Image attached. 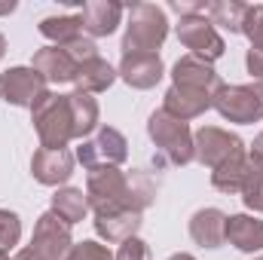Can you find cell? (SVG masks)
Instances as JSON below:
<instances>
[{"label": "cell", "mask_w": 263, "mask_h": 260, "mask_svg": "<svg viewBox=\"0 0 263 260\" xmlns=\"http://www.w3.org/2000/svg\"><path fill=\"white\" fill-rule=\"evenodd\" d=\"M245 67H248V73L254 77V83H263V52L248 49V52H245Z\"/></svg>", "instance_id": "836d02e7"}, {"label": "cell", "mask_w": 263, "mask_h": 260, "mask_svg": "<svg viewBox=\"0 0 263 260\" xmlns=\"http://www.w3.org/2000/svg\"><path fill=\"white\" fill-rule=\"evenodd\" d=\"M227 242L242 254L263 251V220L254 214H227Z\"/></svg>", "instance_id": "ac0fdd59"}, {"label": "cell", "mask_w": 263, "mask_h": 260, "mask_svg": "<svg viewBox=\"0 0 263 260\" xmlns=\"http://www.w3.org/2000/svg\"><path fill=\"white\" fill-rule=\"evenodd\" d=\"M211 107H214V95L196 92V89H181V86H168V92H165V98H162V110L172 114V117L181 120V123L196 120V117H202V114L211 110Z\"/></svg>", "instance_id": "9a60e30c"}, {"label": "cell", "mask_w": 263, "mask_h": 260, "mask_svg": "<svg viewBox=\"0 0 263 260\" xmlns=\"http://www.w3.org/2000/svg\"><path fill=\"white\" fill-rule=\"evenodd\" d=\"M165 37H168L165 9L159 3H132L126 34H123V55H135V52L159 55Z\"/></svg>", "instance_id": "6da1fadb"}, {"label": "cell", "mask_w": 263, "mask_h": 260, "mask_svg": "<svg viewBox=\"0 0 263 260\" xmlns=\"http://www.w3.org/2000/svg\"><path fill=\"white\" fill-rule=\"evenodd\" d=\"M117 77H120V73H117V67L98 55V59L83 62V65L77 67V80H73V86H77V92L98 95V92H107V89L117 83Z\"/></svg>", "instance_id": "ffe728a7"}, {"label": "cell", "mask_w": 263, "mask_h": 260, "mask_svg": "<svg viewBox=\"0 0 263 260\" xmlns=\"http://www.w3.org/2000/svg\"><path fill=\"white\" fill-rule=\"evenodd\" d=\"M49 89V83L34 70V67L15 65L0 73V98L12 107H34V101Z\"/></svg>", "instance_id": "30bf717a"}, {"label": "cell", "mask_w": 263, "mask_h": 260, "mask_svg": "<svg viewBox=\"0 0 263 260\" xmlns=\"http://www.w3.org/2000/svg\"><path fill=\"white\" fill-rule=\"evenodd\" d=\"M147 135H150L153 147H156L172 165H190V162L196 159L190 126L181 123V120H175V117L165 114L162 107L150 114V120H147Z\"/></svg>", "instance_id": "277c9868"}, {"label": "cell", "mask_w": 263, "mask_h": 260, "mask_svg": "<svg viewBox=\"0 0 263 260\" xmlns=\"http://www.w3.org/2000/svg\"><path fill=\"white\" fill-rule=\"evenodd\" d=\"M40 260H65L67 251L73 248V236L70 227L55 214V211H43L34 224V236L28 245Z\"/></svg>", "instance_id": "9c48e42d"}, {"label": "cell", "mask_w": 263, "mask_h": 260, "mask_svg": "<svg viewBox=\"0 0 263 260\" xmlns=\"http://www.w3.org/2000/svg\"><path fill=\"white\" fill-rule=\"evenodd\" d=\"M0 260H9V254H3V251H0Z\"/></svg>", "instance_id": "f35d334b"}, {"label": "cell", "mask_w": 263, "mask_h": 260, "mask_svg": "<svg viewBox=\"0 0 263 260\" xmlns=\"http://www.w3.org/2000/svg\"><path fill=\"white\" fill-rule=\"evenodd\" d=\"M65 260H114V251L95 239H83V242H73Z\"/></svg>", "instance_id": "f546056e"}, {"label": "cell", "mask_w": 263, "mask_h": 260, "mask_svg": "<svg viewBox=\"0 0 263 260\" xmlns=\"http://www.w3.org/2000/svg\"><path fill=\"white\" fill-rule=\"evenodd\" d=\"M248 153H251V156H257V159H263V132L254 138V144L248 147Z\"/></svg>", "instance_id": "e575fe53"}, {"label": "cell", "mask_w": 263, "mask_h": 260, "mask_svg": "<svg viewBox=\"0 0 263 260\" xmlns=\"http://www.w3.org/2000/svg\"><path fill=\"white\" fill-rule=\"evenodd\" d=\"M49 211H55L67 227L83 224L86 214H89L86 190H80V187H59V190L52 193V199H49Z\"/></svg>", "instance_id": "7402d4cb"}, {"label": "cell", "mask_w": 263, "mask_h": 260, "mask_svg": "<svg viewBox=\"0 0 263 260\" xmlns=\"http://www.w3.org/2000/svg\"><path fill=\"white\" fill-rule=\"evenodd\" d=\"M67 55L77 62V65H83V62H92V59H98V46H95V40L92 37H77V40H70L67 46H62Z\"/></svg>", "instance_id": "4dcf8cb0"}, {"label": "cell", "mask_w": 263, "mask_h": 260, "mask_svg": "<svg viewBox=\"0 0 263 260\" xmlns=\"http://www.w3.org/2000/svg\"><path fill=\"white\" fill-rule=\"evenodd\" d=\"M123 12H126V6L117 3V0H89V3L83 6V12H80V18H83V34L92 37V40H95V37H110V34L120 28Z\"/></svg>", "instance_id": "5bb4252c"}, {"label": "cell", "mask_w": 263, "mask_h": 260, "mask_svg": "<svg viewBox=\"0 0 263 260\" xmlns=\"http://www.w3.org/2000/svg\"><path fill=\"white\" fill-rule=\"evenodd\" d=\"M175 31H178V40L190 49V55L199 59V62H205V65H214V62L223 59V52H227L223 37L217 34V28L208 22L205 12H199V15H184Z\"/></svg>", "instance_id": "52a82bcc"}, {"label": "cell", "mask_w": 263, "mask_h": 260, "mask_svg": "<svg viewBox=\"0 0 263 260\" xmlns=\"http://www.w3.org/2000/svg\"><path fill=\"white\" fill-rule=\"evenodd\" d=\"M31 67L52 86H62V83H73L77 80V62L67 55L62 46H43L34 52L31 59Z\"/></svg>", "instance_id": "2e32d148"}, {"label": "cell", "mask_w": 263, "mask_h": 260, "mask_svg": "<svg viewBox=\"0 0 263 260\" xmlns=\"http://www.w3.org/2000/svg\"><path fill=\"white\" fill-rule=\"evenodd\" d=\"M86 199L95 217L117 214L129 208V175L117 165H101L86 172Z\"/></svg>", "instance_id": "3957f363"}, {"label": "cell", "mask_w": 263, "mask_h": 260, "mask_svg": "<svg viewBox=\"0 0 263 260\" xmlns=\"http://www.w3.org/2000/svg\"><path fill=\"white\" fill-rule=\"evenodd\" d=\"M73 165H77V156L67 147H62V150L37 147L34 156H31V175L43 187H62V184H67L70 175H73Z\"/></svg>", "instance_id": "8fae6325"}, {"label": "cell", "mask_w": 263, "mask_h": 260, "mask_svg": "<svg viewBox=\"0 0 263 260\" xmlns=\"http://www.w3.org/2000/svg\"><path fill=\"white\" fill-rule=\"evenodd\" d=\"M190 239L199 248H220L227 242V214L220 208H199L190 217Z\"/></svg>", "instance_id": "e0dca14e"}, {"label": "cell", "mask_w": 263, "mask_h": 260, "mask_svg": "<svg viewBox=\"0 0 263 260\" xmlns=\"http://www.w3.org/2000/svg\"><path fill=\"white\" fill-rule=\"evenodd\" d=\"M245 12H248V3H242V0H214V3H208L205 15L214 28H223L230 34H242Z\"/></svg>", "instance_id": "cb8c5ba5"}, {"label": "cell", "mask_w": 263, "mask_h": 260, "mask_svg": "<svg viewBox=\"0 0 263 260\" xmlns=\"http://www.w3.org/2000/svg\"><path fill=\"white\" fill-rule=\"evenodd\" d=\"M168 260H196L193 254H187V251H178V254H172Z\"/></svg>", "instance_id": "8d00e7d4"}, {"label": "cell", "mask_w": 263, "mask_h": 260, "mask_svg": "<svg viewBox=\"0 0 263 260\" xmlns=\"http://www.w3.org/2000/svg\"><path fill=\"white\" fill-rule=\"evenodd\" d=\"M77 162L89 172V169H101V165H123L129 159V141L126 135L114 126H98L95 138H86L77 147Z\"/></svg>", "instance_id": "8992f818"}, {"label": "cell", "mask_w": 263, "mask_h": 260, "mask_svg": "<svg viewBox=\"0 0 263 260\" xmlns=\"http://www.w3.org/2000/svg\"><path fill=\"white\" fill-rule=\"evenodd\" d=\"M242 34L251 40V49L263 52V6L260 3H248V12H245V22H242Z\"/></svg>", "instance_id": "f1b7e54d"}, {"label": "cell", "mask_w": 263, "mask_h": 260, "mask_svg": "<svg viewBox=\"0 0 263 260\" xmlns=\"http://www.w3.org/2000/svg\"><path fill=\"white\" fill-rule=\"evenodd\" d=\"M144 224V214L141 211H117V214H104V217H95V233L98 239H104L107 245H123L126 239H135L138 230Z\"/></svg>", "instance_id": "d6986e66"}, {"label": "cell", "mask_w": 263, "mask_h": 260, "mask_svg": "<svg viewBox=\"0 0 263 260\" xmlns=\"http://www.w3.org/2000/svg\"><path fill=\"white\" fill-rule=\"evenodd\" d=\"M242 202L248 211L254 214H263V159L251 156L248 153V172H245V181H242Z\"/></svg>", "instance_id": "484cf974"}, {"label": "cell", "mask_w": 263, "mask_h": 260, "mask_svg": "<svg viewBox=\"0 0 263 260\" xmlns=\"http://www.w3.org/2000/svg\"><path fill=\"white\" fill-rule=\"evenodd\" d=\"M31 123L40 138V147L46 150H62L73 141V117H70L67 95L46 89L31 107Z\"/></svg>", "instance_id": "7a4b0ae2"}, {"label": "cell", "mask_w": 263, "mask_h": 260, "mask_svg": "<svg viewBox=\"0 0 263 260\" xmlns=\"http://www.w3.org/2000/svg\"><path fill=\"white\" fill-rule=\"evenodd\" d=\"M3 55H6V37L0 34V62H3Z\"/></svg>", "instance_id": "74e56055"}, {"label": "cell", "mask_w": 263, "mask_h": 260, "mask_svg": "<svg viewBox=\"0 0 263 260\" xmlns=\"http://www.w3.org/2000/svg\"><path fill=\"white\" fill-rule=\"evenodd\" d=\"M120 80L138 89V92H147L153 89L162 77H165V65L159 55H147V52H135V55H123L120 59V67H117Z\"/></svg>", "instance_id": "7c38bea8"}, {"label": "cell", "mask_w": 263, "mask_h": 260, "mask_svg": "<svg viewBox=\"0 0 263 260\" xmlns=\"http://www.w3.org/2000/svg\"><path fill=\"white\" fill-rule=\"evenodd\" d=\"M168 9H175V12L184 18V15H199V12H208V3H202V0H172V3H168Z\"/></svg>", "instance_id": "d6a6232c"}, {"label": "cell", "mask_w": 263, "mask_h": 260, "mask_svg": "<svg viewBox=\"0 0 263 260\" xmlns=\"http://www.w3.org/2000/svg\"><path fill=\"white\" fill-rule=\"evenodd\" d=\"M254 260H263V254H257V257H254Z\"/></svg>", "instance_id": "ab89813d"}, {"label": "cell", "mask_w": 263, "mask_h": 260, "mask_svg": "<svg viewBox=\"0 0 263 260\" xmlns=\"http://www.w3.org/2000/svg\"><path fill=\"white\" fill-rule=\"evenodd\" d=\"M37 31L52 43V46H67L70 40L83 37V18L80 15H46Z\"/></svg>", "instance_id": "603a6c76"}, {"label": "cell", "mask_w": 263, "mask_h": 260, "mask_svg": "<svg viewBox=\"0 0 263 260\" xmlns=\"http://www.w3.org/2000/svg\"><path fill=\"white\" fill-rule=\"evenodd\" d=\"M114 260H150V245L144 242V239H126L120 248H117V254Z\"/></svg>", "instance_id": "1f68e13d"}, {"label": "cell", "mask_w": 263, "mask_h": 260, "mask_svg": "<svg viewBox=\"0 0 263 260\" xmlns=\"http://www.w3.org/2000/svg\"><path fill=\"white\" fill-rule=\"evenodd\" d=\"M67 104H70V117H73V141H86L92 132H98L101 110H98V101L92 95L70 92L67 95Z\"/></svg>", "instance_id": "44dd1931"}, {"label": "cell", "mask_w": 263, "mask_h": 260, "mask_svg": "<svg viewBox=\"0 0 263 260\" xmlns=\"http://www.w3.org/2000/svg\"><path fill=\"white\" fill-rule=\"evenodd\" d=\"M12 260H40V257H37V254H34V251H31V248L25 245V248H22V251H18V254H15Z\"/></svg>", "instance_id": "d590c367"}, {"label": "cell", "mask_w": 263, "mask_h": 260, "mask_svg": "<svg viewBox=\"0 0 263 260\" xmlns=\"http://www.w3.org/2000/svg\"><path fill=\"white\" fill-rule=\"evenodd\" d=\"M172 86L196 89V92L214 95V92L223 86V80H220V73H217L211 65L199 62V59H193V55H184V59H178L175 67H172Z\"/></svg>", "instance_id": "4fadbf2b"}, {"label": "cell", "mask_w": 263, "mask_h": 260, "mask_svg": "<svg viewBox=\"0 0 263 260\" xmlns=\"http://www.w3.org/2000/svg\"><path fill=\"white\" fill-rule=\"evenodd\" d=\"M22 242V217L9 208H0V251L6 254Z\"/></svg>", "instance_id": "83f0119b"}, {"label": "cell", "mask_w": 263, "mask_h": 260, "mask_svg": "<svg viewBox=\"0 0 263 260\" xmlns=\"http://www.w3.org/2000/svg\"><path fill=\"white\" fill-rule=\"evenodd\" d=\"M245 172H248V153H239L233 159H227L223 165H217L211 172V187L220 190V193L233 196L242 190V181H245Z\"/></svg>", "instance_id": "d4e9b609"}, {"label": "cell", "mask_w": 263, "mask_h": 260, "mask_svg": "<svg viewBox=\"0 0 263 260\" xmlns=\"http://www.w3.org/2000/svg\"><path fill=\"white\" fill-rule=\"evenodd\" d=\"M193 153H196V159L205 169L214 172V169L223 165L227 159H233V156H239V153H248V147H245V141H242L239 135L220 129V126H202V129L193 135Z\"/></svg>", "instance_id": "ba28073f"}, {"label": "cell", "mask_w": 263, "mask_h": 260, "mask_svg": "<svg viewBox=\"0 0 263 260\" xmlns=\"http://www.w3.org/2000/svg\"><path fill=\"white\" fill-rule=\"evenodd\" d=\"M153 199H156V184L150 181L147 172H138L135 169L129 175V208L144 214V208L153 205Z\"/></svg>", "instance_id": "4316f807"}, {"label": "cell", "mask_w": 263, "mask_h": 260, "mask_svg": "<svg viewBox=\"0 0 263 260\" xmlns=\"http://www.w3.org/2000/svg\"><path fill=\"white\" fill-rule=\"evenodd\" d=\"M214 110L236 126H251L263 120V83L220 86L214 92Z\"/></svg>", "instance_id": "5b68a950"}]
</instances>
